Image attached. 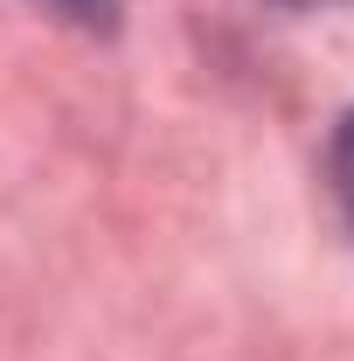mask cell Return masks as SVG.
I'll list each match as a JSON object with an SVG mask.
<instances>
[{
	"mask_svg": "<svg viewBox=\"0 0 354 361\" xmlns=\"http://www.w3.org/2000/svg\"><path fill=\"white\" fill-rule=\"evenodd\" d=\"M285 7H326V0H285Z\"/></svg>",
	"mask_w": 354,
	"mask_h": 361,
	"instance_id": "3957f363",
	"label": "cell"
},
{
	"mask_svg": "<svg viewBox=\"0 0 354 361\" xmlns=\"http://www.w3.org/2000/svg\"><path fill=\"white\" fill-rule=\"evenodd\" d=\"M326 180H334V202H341V216H348V229H354V111L334 126V139H326Z\"/></svg>",
	"mask_w": 354,
	"mask_h": 361,
	"instance_id": "6da1fadb",
	"label": "cell"
},
{
	"mask_svg": "<svg viewBox=\"0 0 354 361\" xmlns=\"http://www.w3.org/2000/svg\"><path fill=\"white\" fill-rule=\"evenodd\" d=\"M49 7H56V14H70V21H84V28H111L126 0H49Z\"/></svg>",
	"mask_w": 354,
	"mask_h": 361,
	"instance_id": "7a4b0ae2",
	"label": "cell"
}]
</instances>
